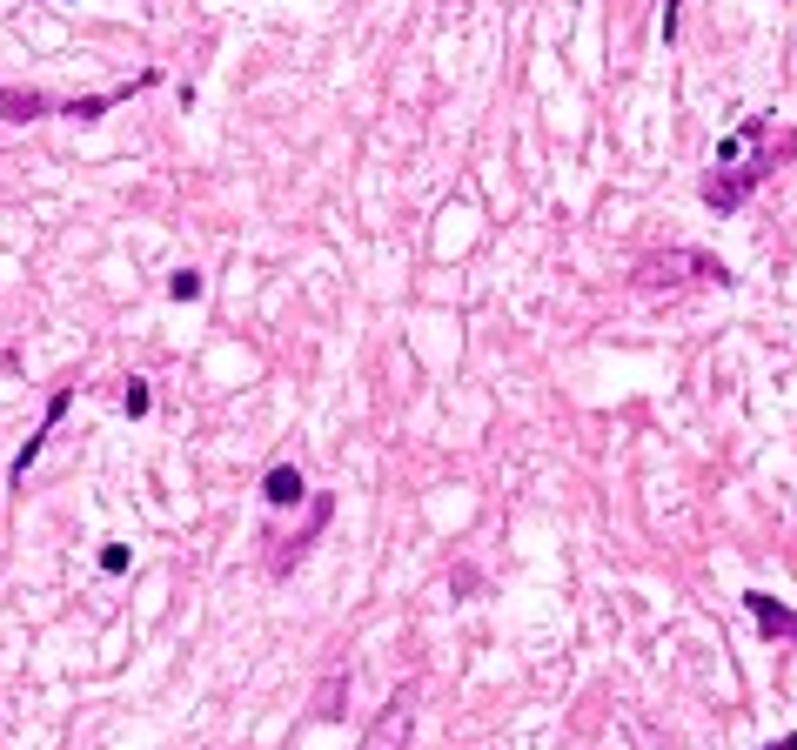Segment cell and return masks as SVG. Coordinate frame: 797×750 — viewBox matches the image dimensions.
<instances>
[{
  "mask_svg": "<svg viewBox=\"0 0 797 750\" xmlns=\"http://www.w3.org/2000/svg\"><path fill=\"white\" fill-rule=\"evenodd\" d=\"M302 496H309V476H302L295 463H275V469L262 476V503H268V509H295Z\"/></svg>",
  "mask_w": 797,
  "mask_h": 750,
  "instance_id": "obj_7",
  "label": "cell"
},
{
  "mask_svg": "<svg viewBox=\"0 0 797 750\" xmlns=\"http://www.w3.org/2000/svg\"><path fill=\"white\" fill-rule=\"evenodd\" d=\"M67 402H74V389H54V396H47V416H41V429H34V436L21 442V456H14V469H7V483H14V489H27V469L41 463V449H47V436L61 429Z\"/></svg>",
  "mask_w": 797,
  "mask_h": 750,
  "instance_id": "obj_5",
  "label": "cell"
},
{
  "mask_svg": "<svg viewBox=\"0 0 797 750\" xmlns=\"http://www.w3.org/2000/svg\"><path fill=\"white\" fill-rule=\"evenodd\" d=\"M784 161H797V128H777L771 114H751V121L717 148V168L697 181V195H704V208H717V215H737V208L757 195V181H771Z\"/></svg>",
  "mask_w": 797,
  "mask_h": 750,
  "instance_id": "obj_1",
  "label": "cell"
},
{
  "mask_svg": "<svg viewBox=\"0 0 797 750\" xmlns=\"http://www.w3.org/2000/svg\"><path fill=\"white\" fill-rule=\"evenodd\" d=\"M128 563H134V556H128V543H108V550H101V570H108V576H121Z\"/></svg>",
  "mask_w": 797,
  "mask_h": 750,
  "instance_id": "obj_12",
  "label": "cell"
},
{
  "mask_svg": "<svg viewBox=\"0 0 797 750\" xmlns=\"http://www.w3.org/2000/svg\"><path fill=\"white\" fill-rule=\"evenodd\" d=\"M329 516H335V496H309V523H302L295 536H282V543H268V576H288V570H295V563L315 550V536L329 530Z\"/></svg>",
  "mask_w": 797,
  "mask_h": 750,
  "instance_id": "obj_4",
  "label": "cell"
},
{
  "mask_svg": "<svg viewBox=\"0 0 797 750\" xmlns=\"http://www.w3.org/2000/svg\"><path fill=\"white\" fill-rule=\"evenodd\" d=\"M54 114V94L41 88H0V121H47Z\"/></svg>",
  "mask_w": 797,
  "mask_h": 750,
  "instance_id": "obj_8",
  "label": "cell"
},
{
  "mask_svg": "<svg viewBox=\"0 0 797 750\" xmlns=\"http://www.w3.org/2000/svg\"><path fill=\"white\" fill-rule=\"evenodd\" d=\"M201 288H208V282H201V268H175V275H168V295H175V302H195Z\"/></svg>",
  "mask_w": 797,
  "mask_h": 750,
  "instance_id": "obj_10",
  "label": "cell"
},
{
  "mask_svg": "<svg viewBox=\"0 0 797 750\" xmlns=\"http://www.w3.org/2000/svg\"><path fill=\"white\" fill-rule=\"evenodd\" d=\"M342 690H349V670L335 663L329 677H322V704H315V717H322V724H329V717H342Z\"/></svg>",
  "mask_w": 797,
  "mask_h": 750,
  "instance_id": "obj_9",
  "label": "cell"
},
{
  "mask_svg": "<svg viewBox=\"0 0 797 750\" xmlns=\"http://www.w3.org/2000/svg\"><path fill=\"white\" fill-rule=\"evenodd\" d=\"M744 610H751L757 617V630H764V637H784V643H797V610H784V603H777L771 590H744Z\"/></svg>",
  "mask_w": 797,
  "mask_h": 750,
  "instance_id": "obj_6",
  "label": "cell"
},
{
  "mask_svg": "<svg viewBox=\"0 0 797 750\" xmlns=\"http://www.w3.org/2000/svg\"><path fill=\"white\" fill-rule=\"evenodd\" d=\"M764 750H797V730H791V737H777V744H764Z\"/></svg>",
  "mask_w": 797,
  "mask_h": 750,
  "instance_id": "obj_13",
  "label": "cell"
},
{
  "mask_svg": "<svg viewBox=\"0 0 797 750\" xmlns=\"http://www.w3.org/2000/svg\"><path fill=\"white\" fill-rule=\"evenodd\" d=\"M61 7H67V0H61Z\"/></svg>",
  "mask_w": 797,
  "mask_h": 750,
  "instance_id": "obj_14",
  "label": "cell"
},
{
  "mask_svg": "<svg viewBox=\"0 0 797 750\" xmlns=\"http://www.w3.org/2000/svg\"><path fill=\"white\" fill-rule=\"evenodd\" d=\"M148 382H141V375H128V389H121V409H128V416H148Z\"/></svg>",
  "mask_w": 797,
  "mask_h": 750,
  "instance_id": "obj_11",
  "label": "cell"
},
{
  "mask_svg": "<svg viewBox=\"0 0 797 750\" xmlns=\"http://www.w3.org/2000/svg\"><path fill=\"white\" fill-rule=\"evenodd\" d=\"M630 282L650 288V295H657V288L677 295V288H690V282L697 288H731V268L717 262V255H704V248H664V255H643Z\"/></svg>",
  "mask_w": 797,
  "mask_h": 750,
  "instance_id": "obj_2",
  "label": "cell"
},
{
  "mask_svg": "<svg viewBox=\"0 0 797 750\" xmlns=\"http://www.w3.org/2000/svg\"><path fill=\"white\" fill-rule=\"evenodd\" d=\"M416 697H422L416 677L389 690V704L376 710V724L362 730V744H355V750H409V730H416Z\"/></svg>",
  "mask_w": 797,
  "mask_h": 750,
  "instance_id": "obj_3",
  "label": "cell"
}]
</instances>
